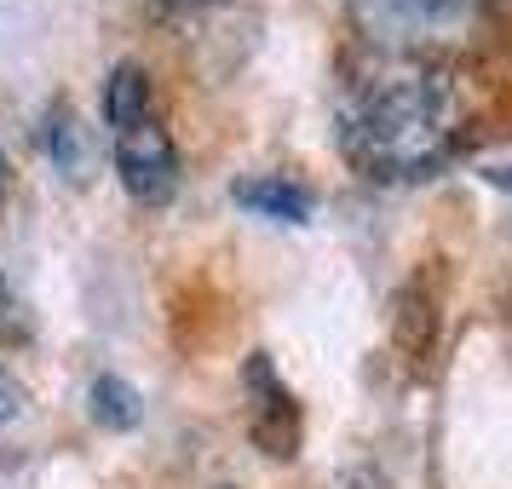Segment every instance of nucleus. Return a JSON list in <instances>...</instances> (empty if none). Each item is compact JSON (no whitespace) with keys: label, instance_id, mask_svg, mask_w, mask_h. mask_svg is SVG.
<instances>
[{"label":"nucleus","instance_id":"nucleus-9","mask_svg":"<svg viewBox=\"0 0 512 489\" xmlns=\"http://www.w3.org/2000/svg\"><path fill=\"white\" fill-rule=\"evenodd\" d=\"M18 415H24V386L0 369V420H18Z\"/></svg>","mask_w":512,"mask_h":489},{"label":"nucleus","instance_id":"nucleus-3","mask_svg":"<svg viewBox=\"0 0 512 489\" xmlns=\"http://www.w3.org/2000/svg\"><path fill=\"white\" fill-rule=\"evenodd\" d=\"M110 139H116V173H121V185H127L133 202L156 208V202H167L179 190V150H173V139H167V127L156 110H144L139 121L110 127Z\"/></svg>","mask_w":512,"mask_h":489},{"label":"nucleus","instance_id":"nucleus-5","mask_svg":"<svg viewBox=\"0 0 512 489\" xmlns=\"http://www.w3.org/2000/svg\"><path fill=\"white\" fill-rule=\"evenodd\" d=\"M236 202L265 213V219H282V225H305V219H311V196H305L294 179H282V173H265V179L236 185Z\"/></svg>","mask_w":512,"mask_h":489},{"label":"nucleus","instance_id":"nucleus-8","mask_svg":"<svg viewBox=\"0 0 512 489\" xmlns=\"http://www.w3.org/2000/svg\"><path fill=\"white\" fill-rule=\"evenodd\" d=\"M93 415L104 420V426H133V420H139V397H133V386L116 380V374H98L93 380Z\"/></svg>","mask_w":512,"mask_h":489},{"label":"nucleus","instance_id":"nucleus-6","mask_svg":"<svg viewBox=\"0 0 512 489\" xmlns=\"http://www.w3.org/2000/svg\"><path fill=\"white\" fill-rule=\"evenodd\" d=\"M41 144H47V156H52L58 173L81 179V167H87V144H81V121H75L70 104H52L47 116H41Z\"/></svg>","mask_w":512,"mask_h":489},{"label":"nucleus","instance_id":"nucleus-2","mask_svg":"<svg viewBox=\"0 0 512 489\" xmlns=\"http://www.w3.org/2000/svg\"><path fill=\"white\" fill-rule=\"evenodd\" d=\"M484 0H351V18L392 58H426L438 41H461Z\"/></svg>","mask_w":512,"mask_h":489},{"label":"nucleus","instance_id":"nucleus-1","mask_svg":"<svg viewBox=\"0 0 512 489\" xmlns=\"http://www.w3.org/2000/svg\"><path fill=\"white\" fill-rule=\"evenodd\" d=\"M466 127L461 75L432 58H374L363 81L340 98V144L363 173L409 179L438 167Z\"/></svg>","mask_w":512,"mask_h":489},{"label":"nucleus","instance_id":"nucleus-11","mask_svg":"<svg viewBox=\"0 0 512 489\" xmlns=\"http://www.w3.org/2000/svg\"><path fill=\"white\" fill-rule=\"evenodd\" d=\"M6 190H12V162H6V150H0V202H6Z\"/></svg>","mask_w":512,"mask_h":489},{"label":"nucleus","instance_id":"nucleus-10","mask_svg":"<svg viewBox=\"0 0 512 489\" xmlns=\"http://www.w3.org/2000/svg\"><path fill=\"white\" fill-rule=\"evenodd\" d=\"M0 328H12V334H18V300H12V288H6V282H0Z\"/></svg>","mask_w":512,"mask_h":489},{"label":"nucleus","instance_id":"nucleus-4","mask_svg":"<svg viewBox=\"0 0 512 489\" xmlns=\"http://www.w3.org/2000/svg\"><path fill=\"white\" fill-rule=\"evenodd\" d=\"M248 392L254 403V438L265 443V455H294V438H300V415H294V397L282 386L265 357H248Z\"/></svg>","mask_w":512,"mask_h":489},{"label":"nucleus","instance_id":"nucleus-7","mask_svg":"<svg viewBox=\"0 0 512 489\" xmlns=\"http://www.w3.org/2000/svg\"><path fill=\"white\" fill-rule=\"evenodd\" d=\"M150 110V75L144 64H116L110 81H104V121L121 127V121H139Z\"/></svg>","mask_w":512,"mask_h":489}]
</instances>
